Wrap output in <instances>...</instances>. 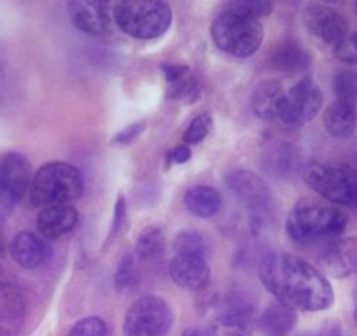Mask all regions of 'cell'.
I'll list each match as a JSON object with an SVG mask.
<instances>
[{"instance_id": "1", "label": "cell", "mask_w": 357, "mask_h": 336, "mask_svg": "<svg viewBox=\"0 0 357 336\" xmlns=\"http://www.w3.org/2000/svg\"><path fill=\"white\" fill-rule=\"evenodd\" d=\"M259 279L279 303L293 310L321 312L335 301L328 279L298 256L268 252L259 263Z\"/></svg>"}, {"instance_id": "2", "label": "cell", "mask_w": 357, "mask_h": 336, "mask_svg": "<svg viewBox=\"0 0 357 336\" xmlns=\"http://www.w3.org/2000/svg\"><path fill=\"white\" fill-rule=\"evenodd\" d=\"M349 217L333 205L314 198H301L287 215V235L298 243H310L319 238L338 236L345 231Z\"/></svg>"}, {"instance_id": "3", "label": "cell", "mask_w": 357, "mask_h": 336, "mask_svg": "<svg viewBox=\"0 0 357 336\" xmlns=\"http://www.w3.org/2000/svg\"><path fill=\"white\" fill-rule=\"evenodd\" d=\"M84 191V176L77 167L63 161H53L37 170L30 183L29 197L33 207L70 205Z\"/></svg>"}, {"instance_id": "4", "label": "cell", "mask_w": 357, "mask_h": 336, "mask_svg": "<svg viewBox=\"0 0 357 336\" xmlns=\"http://www.w3.org/2000/svg\"><path fill=\"white\" fill-rule=\"evenodd\" d=\"M116 25L133 39H156L172 25V9L161 0H125L114 6Z\"/></svg>"}, {"instance_id": "5", "label": "cell", "mask_w": 357, "mask_h": 336, "mask_svg": "<svg viewBox=\"0 0 357 336\" xmlns=\"http://www.w3.org/2000/svg\"><path fill=\"white\" fill-rule=\"evenodd\" d=\"M303 179L319 197L343 207H357V168L314 161L303 168Z\"/></svg>"}, {"instance_id": "6", "label": "cell", "mask_w": 357, "mask_h": 336, "mask_svg": "<svg viewBox=\"0 0 357 336\" xmlns=\"http://www.w3.org/2000/svg\"><path fill=\"white\" fill-rule=\"evenodd\" d=\"M212 39L215 46L236 58H249L259 49L264 30L259 20L221 11L212 22Z\"/></svg>"}, {"instance_id": "7", "label": "cell", "mask_w": 357, "mask_h": 336, "mask_svg": "<svg viewBox=\"0 0 357 336\" xmlns=\"http://www.w3.org/2000/svg\"><path fill=\"white\" fill-rule=\"evenodd\" d=\"M174 322L170 305L158 296L139 298L126 312L125 336H167Z\"/></svg>"}, {"instance_id": "8", "label": "cell", "mask_w": 357, "mask_h": 336, "mask_svg": "<svg viewBox=\"0 0 357 336\" xmlns=\"http://www.w3.org/2000/svg\"><path fill=\"white\" fill-rule=\"evenodd\" d=\"M32 165L23 154L8 153L0 156V219L8 217L32 183Z\"/></svg>"}, {"instance_id": "9", "label": "cell", "mask_w": 357, "mask_h": 336, "mask_svg": "<svg viewBox=\"0 0 357 336\" xmlns=\"http://www.w3.org/2000/svg\"><path fill=\"white\" fill-rule=\"evenodd\" d=\"M322 107V91L312 79H301L284 95L279 119L287 126H301L312 121Z\"/></svg>"}, {"instance_id": "10", "label": "cell", "mask_w": 357, "mask_h": 336, "mask_svg": "<svg viewBox=\"0 0 357 336\" xmlns=\"http://www.w3.org/2000/svg\"><path fill=\"white\" fill-rule=\"evenodd\" d=\"M303 23L314 37L322 44L335 49L338 44L349 37V23L347 20L324 4H307L303 9Z\"/></svg>"}, {"instance_id": "11", "label": "cell", "mask_w": 357, "mask_h": 336, "mask_svg": "<svg viewBox=\"0 0 357 336\" xmlns=\"http://www.w3.org/2000/svg\"><path fill=\"white\" fill-rule=\"evenodd\" d=\"M226 186L249 211L256 212V214L264 215L272 208V190L254 172L242 170V168L231 170L226 176Z\"/></svg>"}, {"instance_id": "12", "label": "cell", "mask_w": 357, "mask_h": 336, "mask_svg": "<svg viewBox=\"0 0 357 336\" xmlns=\"http://www.w3.org/2000/svg\"><path fill=\"white\" fill-rule=\"evenodd\" d=\"M252 308L233 298L207 326V336H252Z\"/></svg>"}, {"instance_id": "13", "label": "cell", "mask_w": 357, "mask_h": 336, "mask_svg": "<svg viewBox=\"0 0 357 336\" xmlns=\"http://www.w3.org/2000/svg\"><path fill=\"white\" fill-rule=\"evenodd\" d=\"M74 26L89 36H102L111 30V6L100 0H74L67 6Z\"/></svg>"}, {"instance_id": "14", "label": "cell", "mask_w": 357, "mask_h": 336, "mask_svg": "<svg viewBox=\"0 0 357 336\" xmlns=\"http://www.w3.org/2000/svg\"><path fill=\"white\" fill-rule=\"evenodd\" d=\"M13 259L25 270H36L46 265L53 256V249L46 238L30 231H22L9 245Z\"/></svg>"}, {"instance_id": "15", "label": "cell", "mask_w": 357, "mask_h": 336, "mask_svg": "<svg viewBox=\"0 0 357 336\" xmlns=\"http://www.w3.org/2000/svg\"><path fill=\"white\" fill-rule=\"evenodd\" d=\"M170 277L183 289L202 291L211 280V268L204 258L177 254L170 263Z\"/></svg>"}, {"instance_id": "16", "label": "cell", "mask_w": 357, "mask_h": 336, "mask_svg": "<svg viewBox=\"0 0 357 336\" xmlns=\"http://www.w3.org/2000/svg\"><path fill=\"white\" fill-rule=\"evenodd\" d=\"M331 275L349 277L357 273V236H347L333 242L321 258Z\"/></svg>"}, {"instance_id": "17", "label": "cell", "mask_w": 357, "mask_h": 336, "mask_svg": "<svg viewBox=\"0 0 357 336\" xmlns=\"http://www.w3.org/2000/svg\"><path fill=\"white\" fill-rule=\"evenodd\" d=\"M79 214L72 205H51L37 215V229L43 238H60L77 226Z\"/></svg>"}, {"instance_id": "18", "label": "cell", "mask_w": 357, "mask_h": 336, "mask_svg": "<svg viewBox=\"0 0 357 336\" xmlns=\"http://www.w3.org/2000/svg\"><path fill=\"white\" fill-rule=\"evenodd\" d=\"M26 305L16 287L0 284V336H11L25 321Z\"/></svg>"}, {"instance_id": "19", "label": "cell", "mask_w": 357, "mask_h": 336, "mask_svg": "<svg viewBox=\"0 0 357 336\" xmlns=\"http://www.w3.org/2000/svg\"><path fill=\"white\" fill-rule=\"evenodd\" d=\"M284 95H286V90L279 81H273V79L261 81L254 88L252 97H250L254 114L261 119H268V121L277 119L280 114V107H282Z\"/></svg>"}, {"instance_id": "20", "label": "cell", "mask_w": 357, "mask_h": 336, "mask_svg": "<svg viewBox=\"0 0 357 336\" xmlns=\"http://www.w3.org/2000/svg\"><path fill=\"white\" fill-rule=\"evenodd\" d=\"M324 126L335 139H349L357 130V107L336 100L326 109Z\"/></svg>"}, {"instance_id": "21", "label": "cell", "mask_w": 357, "mask_h": 336, "mask_svg": "<svg viewBox=\"0 0 357 336\" xmlns=\"http://www.w3.org/2000/svg\"><path fill=\"white\" fill-rule=\"evenodd\" d=\"M184 204H186L188 211L193 215L202 219L212 217L219 212L222 204V198L219 191L212 186H195L188 190L186 197H184Z\"/></svg>"}, {"instance_id": "22", "label": "cell", "mask_w": 357, "mask_h": 336, "mask_svg": "<svg viewBox=\"0 0 357 336\" xmlns=\"http://www.w3.org/2000/svg\"><path fill=\"white\" fill-rule=\"evenodd\" d=\"M296 324V312L282 303H273L263 312L259 328L268 336H286Z\"/></svg>"}, {"instance_id": "23", "label": "cell", "mask_w": 357, "mask_h": 336, "mask_svg": "<svg viewBox=\"0 0 357 336\" xmlns=\"http://www.w3.org/2000/svg\"><path fill=\"white\" fill-rule=\"evenodd\" d=\"M273 67L284 74H300L310 65V54L300 46V44L287 40L280 44L272 56Z\"/></svg>"}, {"instance_id": "24", "label": "cell", "mask_w": 357, "mask_h": 336, "mask_svg": "<svg viewBox=\"0 0 357 336\" xmlns=\"http://www.w3.org/2000/svg\"><path fill=\"white\" fill-rule=\"evenodd\" d=\"M300 156L289 144H277L266 154V170L275 177L293 176L298 170Z\"/></svg>"}, {"instance_id": "25", "label": "cell", "mask_w": 357, "mask_h": 336, "mask_svg": "<svg viewBox=\"0 0 357 336\" xmlns=\"http://www.w3.org/2000/svg\"><path fill=\"white\" fill-rule=\"evenodd\" d=\"M165 250V235L158 226H147L135 243V254L142 261H154L161 258Z\"/></svg>"}, {"instance_id": "26", "label": "cell", "mask_w": 357, "mask_h": 336, "mask_svg": "<svg viewBox=\"0 0 357 336\" xmlns=\"http://www.w3.org/2000/svg\"><path fill=\"white\" fill-rule=\"evenodd\" d=\"M174 247L178 254L204 258L205 252H207V240H205V236L200 231L186 229V231H181L175 236Z\"/></svg>"}, {"instance_id": "27", "label": "cell", "mask_w": 357, "mask_h": 336, "mask_svg": "<svg viewBox=\"0 0 357 336\" xmlns=\"http://www.w3.org/2000/svg\"><path fill=\"white\" fill-rule=\"evenodd\" d=\"M202 95V86L198 79L195 77L193 74H188L186 77H183L181 81L172 82L168 84L167 97L170 100H181L186 102V104H191V102H197Z\"/></svg>"}, {"instance_id": "28", "label": "cell", "mask_w": 357, "mask_h": 336, "mask_svg": "<svg viewBox=\"0 0 357 336\" xmlns=\"http://www.w3.org/2000/svg\"><path fill=\"white\" fill-rule=\"evenodd\" d=\"M335 93L338 102L357 107V70H343L336 74Z\"/></svg>"}, {"instance_id": "29", "label": "cell", "mask_w": 357, "mask_h": 336, "mask_svg": "<svg viewBox=\"0 0 357 336\" xmlns=\"http://www.w3.org/2000/svg\"><path fill=\"white\" fill-rule=\"evenodd\" d=\"M272 8V2H268V0H235V2H229L222 11H229L235 13V15L257 20L261 16L270 15Z\"/></svg>"}, {"instance_id": "30", "label": "cell", "mask_w": 357, "mask_h": 336, "mask_svg": "<svg viewBox=\"0 0 357 336\" xmlns=\"http://www.w3.org/2000/svg\"><path fill=\"white\" fill-rule=\"evenodd\" d=\"M212 126H214V123H212L211 114L205 112V114L197 116V118L190 123L186 132H184L183 135L184 144H186V146H197V144H200L202 140L211 133Z\"/></svg>"}, {"instance_id": "31", "label": "cell", "mask_w": 357, "mask_h": 336, "mask_svg": "<svg viewBox=\"0 0 357 336\" xmlns=\"http://www.w3.org/2000/svg\"><path fill=\"white\" fill-rule=\"evenodd\" d=\"M137 282V273H135V261H133L132 256H125V258L119 261L118 270H116L114 284L116 289L119 293H125V291L132 289Z\"/></svg>"}, {"instance_id": "32", "label": "cell", "mask_w": 357, "mask_h": 336, "mask_svg": "<svg viewBox=\"0 0 357 336\" xmlns=\"http://www.w3.org/2000/svg\"><path fill=\"white\" fill-rule=\"evenodd\" d=\"M67 336H107V324L100 317H84L72 326Z\"/></svg>"}, {"instance_id": "33", "label": "cell", "mask_w": 357, "mask_h": 336, "mask_svg": "<svg viewBox=\"0 0 357 336\" xmlns=\"http://www.w3.org/2000/svg\"><path fill=\"white\" fill-rule=\"evenodd\" d=\"M144 128H146V123L144 121L133 123V125L126 126L125 130H121V132L114 137L112 144H116V146H128V144H132L133 140H137V137L144 132Z\"/></svg>"}, {"instance_id": "34", "label": "cell", "mask_w": 357, "mask_h": 336, "mask_svg": "<svg viewBox=\"0 0 357 336\" xmlns=\"http://www.w3.org/2000/svg\"><path fill=\"white\" fill-rule=\"evenodd\" d=\"M335 56L338 58L340 61H345V63H357V49L352 43V37H347L342 44L333 49Z\"/></svg>"}, {"instance_id": "35", "label": "cell", "mask_w": 357, "mask_h": 336, "mask_svg": "<svg viewBox=\"0 0 357 336\" xmlns=\"http://www.w3.org/2000/svg\"><path fill=\"white\" fill-rule=\"evenodd\" d=\"M161 68H163V74H165V77H167L168 84L181 81V79L186 77V75L191 72V68L188 67V65L165 63V65H161Z\"/></svg>"}, {"instance_id": "36", "label": "cell", "mask_w": 357, "mask_h": 336, "mask_svg": "<svg viewBox=\"0 0 357 336\" xmlns=\"http://www.w3.org/2000/svg\"><path fill=\"white\" fill-rule=\"evenodd\" d=\"M126 215V200L123 194H119L118 201H116V212H114V221H112V235L118 233V229L121 228V224L125 222Z\"/></svg>"}, {"instance_id": "37", "label": "cell", "mask_w": 357, "mask_h": 336, "mask_svg": "<svg viewBox=\"0 0 357 336\" xmlns=\"http://www.w3.org/2000/svg\"><path fill=\"white\" fill-rule=\"evenodd\" d=\"M168 158H170L172 161H175V163H186L188 160L191 158V149L190 146H186V144H183V146L175 147L172 153H168Z\"/></svg>"}, {"instance_id": "38", "label": "cell", "mask_w": 357, "mask_h": 336, "mask_svg": "<svg viewBox=\"0 0 357 336\" xmlns=\"http://www.w3.org/2000/svg\"><path fill=\"white\" fill-rule=\"evenodd\" d=\"M307 336H343V335H342V329H340L338 326H329L328 329L317 333V335H307Z\"/></svg>"}, {"instance_id": "39", "label": "cell", "mask_w": 357, "mask_h": 336, "mask_svg": "<svg viewBox=\"0 0 357 336\" xmlns=\"http://www.w3.org/2000/svg\"><path fill=\"white\" fill-rule=\"evenodd\" d=\"M183 336H204L202 335V331H198V329H186V331L183 333Z\"/></svg>"}, {"instance_id": "40", "label": "cell", "mask_w": 357, "mask_h": 336, "mask_svg": "<svg viewBox=\"0 0 357 336\" xmlns=\"http://www.w3.org/2000/svg\"><path fill=\"white\" fill-rule=\"evenodd\" d=\"M352 37V43H354V46H356V49H357V32L354 33V36H350Z\"/></svg>"}, {"instance_id": "41", "label": "cell", "mask_w": 357, "mask_h": 336, "mask_svg": "<svg viewBox=\"0 0 357 336\" xmlns=\"http://www.w3.org/2000/svg\"><path fill=\"white\" fill-rule=\"evenodd\" d=\"M354 160H356V163H357V144L354 146Z\"/></svg>"}, {"instance_id": "42", "label": "cell", "mask_w": 357, "mask_h": 336, "mask_svg": "<svg viewBox=\"0 0 357 336\" xmlns=\"http://www.w3.org/2000/svg\"><path fill=\"white\" fill-rule=\"evenodd\" d=\"M356 319H357V308H356Z\"/></svg>"}, {"instance_id": "43", "label": "cell", "mask_w": 357, "mask_h": 336, "mask_svg": "<svg viewBox=\"0 0 357 336\" xmlns=\"http://www.w3.org/2000/svg\"><path fill=\"white\" fill-rule=\"evenodd\" d=\"M356 11H357V4H356Z\"/></svg>"}]
</instances>
